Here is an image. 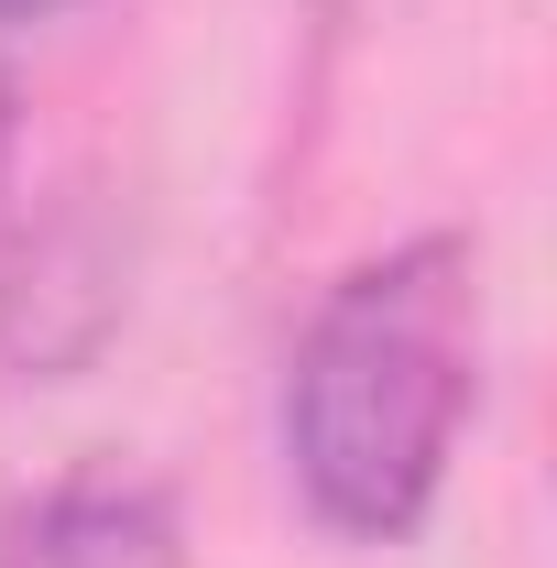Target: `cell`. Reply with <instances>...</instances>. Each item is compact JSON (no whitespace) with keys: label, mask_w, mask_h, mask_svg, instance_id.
Segmentation results:
<instances>
[{"label":"cell","mask_w":557,"mask_h":568,"mask_svg":"<svg viewBox=\"0 0 557 568\" xmlns=\"http://www.w3.org/2000/svg\"><path fill=\"white\" fill-rule=\"evenodd\" d=\"M482 405V252L459 230L350 263L284 361V470L350 547H405Z\"/></svg>","instance_id":"obj_1"},{"label":"cell","mask_w":557,"mask_h":568,"mask_svg":"<svg viewBox=\"0 0 557 568\" xmlns=\"http://www.w3.org/2000/svg\"><path fill=\"white\" fill-rule=\"evenodd\" d=\"M0 568H186V525L153 481H67L22 514Z\"/></svg>","instance_id":"obj_2"},{"label":"cell","mask_w":557,"mask_h":568,"mask_svg":"<svg viewBox=\"0 0 557 568\" xmlns=\"http://www.w3.org/2000/svg\"><path fill=\"white\" fill-rule=\"evenodd\" d=\"M33 11H67V0H0V22H33Z\"/></svg>","instance_id":"obj_3"},{"label":"cell","mask_w":557,"mask_h":568,"mask_svg":"<svg viewBox=\"0 0 557 568\" xmlns=\"http://www.w3.org/2000/svg\"><path fill=\"white\" fill-rule=\"evenodd\" d=\"M0 33H11V22H0ZM0 132H11V67H0Z\"/></svg>","instance_id":"obj_4"}]
</instances>
